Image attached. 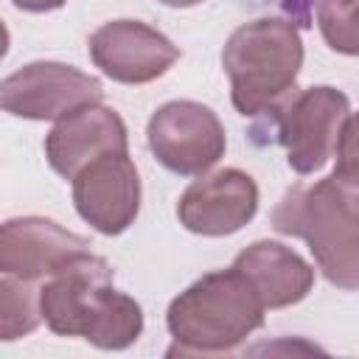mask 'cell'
Returning <instances> with one entry per match:
<instances>
[{
  "label": "cell",
  "mask_w": 359,
  "mask_h": 359,
  "mask_svg": "<svg viewBox=\"0 0 359 359\" xmlns=\"http://www.w3.org/2000/svg\"><path fill=\"white\" fill-rule=\"evenodd\" d=\"M351 115V101L331 84L306 87L292 93L275 112L278 143L286 151V163L297 174L323 171L334 157L339 129Z\"/></svg>",
  "instance_id": "5"
},
{
  "label": "cell",
  "mask_w": 359,
  "mask_h": 359,
  "mask_svg": "<svg viewBox=\"0 0 359 359\" xmlns=\"http://www.w3.org/2000/svg\"><path fill=\"white\" fill-rule=\"evenodd\" d=\"M93 65L118 84H149L165 76L180 59V48L140 20H109L87 39Z\"/></svg>",
  "instance_id": "8"
},
{
  "label": "cell",
  "mask_w": 359,
  "mask_h": 359,
  "mask_svg": "<svg viewBox=\"0 0 359 359\" xmlns=\"http://www.w3.org/2000/svg\"><path fill=\"white\" fill-rule=\"evenodd\" d=\"M222 67L230 79V98L238 115H272L294 93L303 67L297 25L278 17H258L238 25L222 48Z\"/></svg>",
  "instance_id": "4"
},
{
  "label": "cell",
  "mask_w": 359,
  "mask_h": 359,
  "mask_svg": "<svg viewBox=\"0 0 359 359\" xmlns=\"http://www.w3.org/2000/svg\"><path fill=\"white\" fill-rule=\"evenodd\" d=\"M76 213L104 236H121L140 213V177L129 151H109L87 163L73 180Z\"/></svg>",
  "instance_id": "9"
},
{
  "label": "cell",
  "mask_w": 359,
  "mask_h": 359,
  "mask_svg": "<svg viewBox=\"0 0 359 359\" xmlns=\"http://www.w3.org/2000/svg\"><path fill=\"white\" fill-rule=\"evenodd\" d=\"M163 6H171V8H191V6H199L205 0H160Z\"/></svg>",
  "instance_id": "19"
},
{
  "label": "cell",
  "mask_w": 359,
  "mask_h": 359,
  "mask_svg": "<svg viewBox=\"0 0 359 359\" xmlns=\"http://www.w3.org/2000/svg\"><path fill=\"white\" fill-rule=\"evenodd\" d=\"M101 101V81L65 62H28L0 84V107L25 121H59Z\"/></svg>",
  "instance_id": "7"
},
{
  "label": "cell",
  "mask_w": 359,
  "mask_h": 359,
  "mask_svg": "<svg viewBox=\"0 0 359 359\" xmlns=\"http://www.w3.org/2000/svg\"><path fill=\"white\" fill-rule=\"evenodd\" d=\"M334 157H337L334 174L359 180V112H351L345 118V123L339 129V137H337Z\"/></svg>",
  "instance_id": "16"
},
{
  "label": "cell",
  "mask_w": 359,
  "mask_h": 359,
  "mask_svg": "<svg viewBox=\"0 0 359 359\" xmlns=\"http://www.w3.org/2000/svg\"><path fill=\"white\" fill-rule=\"evenodd\" d=\"M278 3H280V8L286 11V17H289L297 28H309V25L314 22L311 8H314L320 0H278Z\"/></svg>",
  "instance_id": "17"
},
{
  "label": "cell",
  "mask_w": 359,
  "mask_h": 359,
  "mask_svg": "<svg viewBox=\"0 0 359 359\" xmlns=\"http://www.w3.org/2000/svg\"><path fill=\"white\" fill-rule=\"evenodd\" d=\"M233 266L252 283L266 309H286L300 303L314 286V269L292 247L261 238L244 247Z\"/></svg>",
  "instance_id": "13"
},
{
  "label": "cell",
  "mask_w": 359,
  "mask_h": 359,
  "mask_svg": "<svg viewBox=\"0 0 359 359\" xmlns=\"http://www.w3.org/2000/svg\"><path fill=\"white\" fill-rule=\"evenodd\" d=\"M258 213V185L241 168H219L194 180L180 202L177 219L188 233L222 238L238 233Z\"/></svg>",
  "instance_id": "10"
},
{
  "label": "cell",
  "mask_w": 359,
  "mask_h": 359,
  "mask_svg": "<svg viewBox=\"0 0 359 359\" xmlns=\"http://www.w3.org/2000/svg\"><path fill=\"white\" fill-rule=\"evenodd\" d=\"M42 323L59 337H81L101 351H123L143 334V309L115 289V269L90 250L42 280Z\"/></svg>",
  "instance_id": "1"
},
{
  "label": "cell",
  "mask_w": 359,
  "mask_h": 359,
  "mask_svg": "<svg viewBox=\"0 0 359 359\" xmlns=\"http://www.w3.org/2000/svg\"><path fill=\"white\" fill-rule=\"evenodd\" d=\"M20 11H31V14H42V11H56L62 8L67 0H11Z\"/></svg>",
  "instance_id": "18"
},
{
  "label": "cell",
  "mask_w": 359,
  "mask_h": 359,
  "mask_svg": "<svg viewBox=\"0 0 359 359\" xmlns=\"http://www.w3.org/2000/svg\"><path fill=\"white\" fill-rule=\"evenodd\" d=\"M109 151H129V135L123 118L104 104H90L59 118L45 135V160L65 180H73L87 163Z\"/></svg>",
  "instance_id": "11"
},
{
  "label": "cell",
  "mask_w": 359,
  "mask_h": 359,
  "mask_svg": "<svg viewBox=\"0 0 359 359\" xmlns=\"http://www.w3.org/2000/svg\"><path fill=\"white\" fill-rule=\"evenodd\" d=\"M87 238L65 230L45 216L6 219L0 227V272L25 280H45L73 255L84 252Z\"/></svg>",
  "instance_id": "12"
},
{
  "label": "cell",
  "mask_w": 359,
  "mask_h": 359,
  "mask_svg": "<svg viewBox=\"0 0 359 359\" xmlns=\"http://www.w3.org/2000/svg\"><path fill=\"white\" fill-rule=\"evenodd\" d=\"M317 28L331 50L359 56V0H320Z\"/></svg>",
  "instance_id": "15"
},
{
  "label": "cell",
  "mask_w": 359,
  "mask_h": 359,
  "mask_svg": "<svg viewBox=\"0 0 359 359\" xmlns=\"http://www.w3.org/2000/svg\"><path fill=\"white\" fill-rule=\"evenodd\" d=\"M266 306L236 269H216L180 292L165 311L174 353H230L264 325Z\"/></svg>",
  "instance_id": "3"
},
{
  "label": "cell",
  "mask_w": 359,
  "mask_h": 359,
  "mask_svg": "<svg viewBox=\"0 0 359 359\" xmlns=\"http://www.w3.org/2000/svg\"><path fill=\"white\" fill-rule=\"evenodd\" d=\"M146 143L154 160L171 174L202 177L224 157L227 135L210 107L182 98L151 112Z\"/></svg>",
  "instance_id": "6"
},
{
  "label": "cell",
  "mask_w": 359,
  "mask_h": 359,
  "mask_svg": "<svg viewBox=\"0 0 359 359\" xmlns=\"http://www.w3.org/2000/svg\"><path fill=\"white\" fill-rule=\"evenodd\" d=\"M269 222L309 244L331 286L359 292V180L331 171L311 185H294L278 199Z\"/></svg>",
  "instance_id": "2"
},
{
  "label": "cell",
  "mask_w": 359,
  "mask_h": 359,
  "mask_svg": "<svg viewBox=\"0 0 359 359\" xmlns=\"http://www.w3.org/2000/svg\"><path fill=\"white\" fill-rule=\"evenodd\" d=\"M42 283L17 275L0 278V337L6 342L31 334L42 323Z\"/></svg>",
  "instance_id": "14"
}]
</instances>
